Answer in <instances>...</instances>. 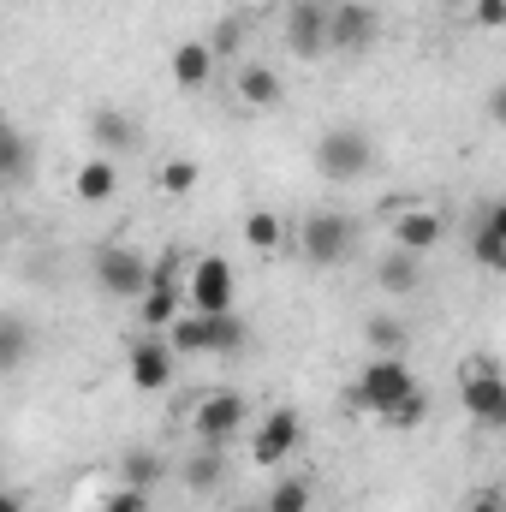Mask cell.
<instances>
[{
  "mask_svg": "<svg viewBox=\"0 0 506 512\" xmlns=\"http://www.w3.org/2000/svg\"><path fill=\"white\" fill-rule=\"evenodd\" d=\"M96 512H149V489H131V483H120V489H114V495H108Z\"/></svg>",
  "mask_w": 506,
  "mask_h": 512,
  "instance_id": "83f0119b",
  "label": "cell"
},
{
  "mask_svg": "<svg viewBox=\"0 0 506 512\" xmlns=\"http://www.w3.org/2000/svg\"><path fill=\"white\" fill-rule=\"evenodd\" d=\"M245 423H251V405H245V393H233V387H215V393H203V399L191 405V435H197L203 447L239 441Z\"/></svg>",
  "mask_w": 506,
  "mask_h": 512,
  "instance_id": "8992f818",
  "label": "cell"
},
{
  "mask_svg": "<svg viewBox=\"0 0 506 512\" xmlns=\"http://www.w3.org/2000/svg\"><path fill=\"white\" fill-rule=\"evenodd\" d=\"M376 167V137L364 126H328L316 137V173L328 185H352Z\"/></svg>",
  "mask_w": 506,
  "mask_h": 512,
  "instance_id": "7a4b0ae2",
  "label": "cell"
},
{
  "mask_svg": "<svg viewBox=\"0 0 506 512\" xmlns=\"http://www.w3.org/2000/svg\"><path fill=\"white\" fill-rule=\"evenodd\" d=\"M471 18L483 30H506V0H471Z\"/></svg>",
  "mask_w": 506,
  "mask_h": 512,
  "instance_id": "f1b7e54d",
  "label": "cell"
},
{
  "mask_svg": "<svg viewBox=\"0 0 506 512\" xmlns=\"http://www.w3.org/2000/svg\"><path fill=\"white\" fill-rule=\"evenodd\" d=\"M90 137H96V155H126V149L143 143V131H137V120L126 108H96L90 114Z\"/></svg>",
  "mask_w": 506,
  "mask_h": 512,
  "instance_id": "5bb4252c",
  "label": "cell"
},
{
  "mask_svg": "<svg viewBox=\"0 0 506 512\" xmlns=\"http://www.w3.org/2000/svg\"><path fill=\"white\" fill-rule=\"evenodd\" d=\"M262 507L268 512H310V483H304V477H280Z\"/></svg>",
  "mask_w": 506,
  "mask_h": 512,
  "instance_id": "cb8c5ba5",
  "label": "cell"
},
{
  "mask_svg": "<svg viewBox=\"0 0 506 512\" xmlns=\"http://www.w3.org/2000/svg\"><path fill=\"white\" fill-rule=\"evenodd\" d=\"M286 48L298 60H322L328 54V6L322 0H298L286 12Z\"/></svg>",
  "mask_w": 506,
  "mask_h": 512,
  "instance_id": "8fae6325",
  "label": "cell"
},
{
  "mask_svg": "<svg viewBox=\"0 0 506 512\" xmlns=\"http://www.w3.org/2000/svg\"><path fill=\"white\" fill-rule=\"evenodd\" d=\"M173 364H179V352H173L167 340H137V346H131V358H126L131 387H143V393L173 387Z\"/></svg>",
  "mask_w": 506,
  "mask_h": 512,
  "instance_id": "7c38bea8",
  "label": "cell"
},
{
  "mask_svg": "<svg viewBox=\"0 0 506 512\" xmlns=\"http://www.w3.org/2000/svg\"><path fill=\"white\" fill-rule=\"evenodd\" d=\"M471 256H477V268H489V274H506V239H495V233L471 227Z\"/></svg>",
  "mask_w": 506,
  "mask_h": 512,
  "instance_id": "d4e9b609",
  "label": "cell"
},
{
  "mask_svg": "<svg viewBox=\"0 0 506 512\" xmlns=\"http://www.w3.org/2000/svg\"><path fill=\"white\" fill-rule=\"evenodd\" d=\"M120 471H126L131 489H155V483H161V459H155V453H126Z\"/></svg>",
  "mask_w": 506,
  "mask_h": 512,
  "instance_id": "4316f807",
  "label": "cell"
},
{
  "mask_svg": "<svg viewBox=\"0 0 506 512\" xmlns=\"http://www.w3.org/2000/svg\"><path fill=\"white\" fill-rule=\"evenodd\" d=\"M221 477H227V459H221V447H191V459H185V489L191 495H215L221 489Z\"/></svg>",
  "mask_w": 506,
  "mask_h": 512,
  "instance_id": "d6986e66",
  "label": "cell"
},
{
  "mask_svg": "<svg viewBox=\"0 0 506 512\" xmlns=\"http://www.w3.org/2000/svg\"><path fill=\"white\" fill-rule=\"evenodd\" d=\"M72 191H78L84 203H108V197L120 191V167H114V155H90V161L72 173Z\"/></svg>",
  "mask_w": 506,
  "mask_h": 512,
  "instance_id": "ac0fdd59",
  "label": "cell"
},
{
  "mask_svg": "<svg viewBox=\"0 0 506 512\" xmlns=\"http://www.w3.org/2000/svg\"><path fill=\"white\" fill-rule=\"evenodd\" d=\"M233 512H268V507H233Z\"/></svg>",
  "mask_w": 506,
  "mask_h": 512,
  "instance_id": "e575fe53",
  "label": "cell"
},
{
  "mask_svg": "<svg viewBox=\"0 0 506 512\" xmlns=\"http://www.w3.org/2000/svg\"><path fill=\"white\" fill-rule=\"evenodd\" d=\"M352 405L381 417V423H393V429H411L429 411V399H423L417 376L405 370V358H381V352L364 364V376L352 382Z\"/></svg>",
  "mask_w": 506,
  "mask_h": 512,
  "instance_id": "6da1fadb",
  "label": "cell"
},
{
  "mask_svg": "<svg viewBox=\"0 0 506 512\" xmlns=\"http://www.w3.org/2000/svg\"><path fill=\"white\" fill-rule=\"evenodd\" d=\"M393 245H399V251L429 256L435 245H441V215H435L429 203H405V209L393 215Z\"/></svg>",
  "mask_w": 506,
  "mask_h": 512,
  "instance_id": "4fadbf2b",
  "label": "cell"
},
{
  "mask_svg": "<svg viewBox=\"0 0 506 512\" xmlns=\"http://www.w3.org/2000/svg\"><path fill=\"white\" fill-rule=\"evenodd\" d=\"M161 191H167V197H185V191H197V161H185V155L161 161Z\"/></svg>",
  "mask_w": 506,
  "mask_h": 512,
  "instance_id": "484cf974",
  "label": "cell"
},
{
  "mask_svg": "<svg viewBox=\"0 0 506 512\" xmlns=\"http://www.w3.org/2000/svg\"><path fill=\"white\" fill-rule=\"evenodd\" d=\"M24 358H30V328L18 310H6L0 316V370H24Z\"/></svg>",
  "mask_w": 506,
  "mask_h": 512,
  "instance_id": "44dd1931",
  "label": "cell"
},
{
  "mask_svg": "<svg viewBox=\"0 0 506 512\" xmlns=\"http://www.w3.org/2000/svg\"><path fill=\"white\" fill-rule=\"evenodd\" d=\"M239 102L245 108H280L286 102V78L274 72V66H239Z\"/></svg>",
  "mask_w": 506,
  "mask_h": 512,
  "instance_id": "e0dca14e",
  "label": "cell"
},
{
  "mask_svg": "<svg viewBox=\"0 0 506 512\" xmlns=\"http://www.w3.org/2000/svg\"><path fill=\"white\" fill-rule=\"evenodd\" d=\"M215 66H221V54H215L209 42H179V48H173V84H179V90H203V84L215 78Z\"/></svg>",
  "mask_w": 506,
  "mask_h": 512,
  "instance_id": "2e32d148",
  "label": "cell"
},
{
  "mask_svg": "<svg viewBox=\"0 0 506 512\" xmlns=\"http://www.w3.org/2000/svg\"><path fill=\"white\" fill-rule=\"evenodd\" d=\"M465 512H506V495H501V489H471Z\"/></svg>",
  "mask_w": 506,
  "mask_h": 512,
  "instance_id": "4dcf8cb0",
  "label": "cell"
},
{
  "mask_svg": "<svg viewBox=\"0 0 506 512\" xmlns=\"http://www.w3.org/2000/svg\"><path fill=\"white\" fill-rule=\"evenodd\" d=\"M90 274H96V286L108 292V298H120V304H143V292L155 286V262L143 251H131V245H102L96 262H90Z\"/></svg>",
  "mask_w": 506,
  "mask_h": 512,
  "instance_id": "277c9868",
  "label": "cell"
},
{
  "mask_svg": "<svg viewBox=\"0 0 506 512\" xmlns=\"http://www.w3.org/2000/svg\"><path fill=\"white\" fill-rule=\"evenodd\" d=\"M173 274H179V251H167L155 262V286L143 292V328H173L179 316H185V286H173Z\"/></svg>",
  "mask_w": 506,
  "mask_h": 512,
  "instance_id": "30bf717a",
  "label": "cell"
},
{
  "mask_svg": "<svg viewBox=\"0 0 506 512\" xmlns=\"http://www.w3.org/2000/svg\"><path fill=\"white\" fill-rule=\"evenodd\" d=\"M459 405H465L471 423L506 429V376L489 358H465V364H459Z\"/></svg>",
  "mask_w": 506,
  "mask_h": 512,
  "instance_id": "5b68a950",
  "label": "cell"
},
{
  "mask_svg": "<svg viewBox=\"0 0 506 512\" xmlns=\"http://www.w3.org/2000/svg\"><path fill=\"white\" fill-rule=\"evenodd\" d=\"M30 167H36L30 137H24L18 126H6V137H0V173H6V185H24V179H30Z\"/></svg>",
  "mask_w": 506,
  "mask_h": 512,
  "instance_id": "ffe728a7",
  "label": "cell"
},
{
  "mask_svg": "<svg viewBox=\"0 0 506 512\" xmlns=\"http://www.w3.org/2000/svg\"><path fill=\"white\" fill-rule=\"evenodd\" d=\"M381 36V12L370 0H328V54H364Z\"/></svg>",
  "mask_w": 506,
  "mask_h": 512,
  "instance_id": "ba28073f",
  "label": "cell"
},
{
  "mask_svg": "<svg viewBox=\"0 0 506 512\" xmlns=\"http://www.w3.org/2000/svg\"><path fill=\"white\" fill-rule=\"evenodd\" d=\"M298 447H304V417H298L292 405H274V411L256 423V435H251V459L262 465V471L286 465Z\"/></svg>",
  "mask_w": 506,
  "mask_h": 512,
  "instance_id": "9c48e42d",
  "label": "cell"
},
{
  "mask_svg": "<svg viewBox=\"0 0 506 512\" xmlns=\"http://www.w3.org/2000/svg\"><path fill=\"white\" fill-rule=\"evenodd\" d=\"M364 334H370V346H376L381 358H399V352H405V322H399V316H370Z\"/></svg>",
  "mask_w": 506,
  "mask_h": 512,
  "instance_id": "603a6c76",
  "label": "cell"
},
{
  "mask_svg": "<svg viewBox=\"0 0 506 512\" xmlns=\"http://www.w3.org/2000/svg\"><path fill=\"white\" fill-rule=\"evenodd\" d=\"M245 245H251V251H280V245H286V221H280V215H274V209H251V215H245Z\"/></svg>",
  "mask_w": 506,
  "mask_h": 512,
  "instance_id": "7402d4cb",
  "label": "cell"
},
{
  "mask_svg": "<svg viewBox=\"0 0 506 512\" xmlns=\"http://www.w3.org/2000/svg\"><path fill=\"white\" fill-rule=\"evenodd\" d=\"M298 256H304L310 268H346V262L358 256V227H352V215L316 209V215L298 227Z\"/></svg>",
  "mask_w": 506,
  "mask_h": 512,
  "instance_id": "3957f363",
  "label": "cell"
},
{
  "mask_svg": "<svg viewBox=\"0 0 506 512\" xmlns=\"http://www.w3.org/2000/svg\"><path fill=\"white\" fill-rule=\"evenodd\" d=\"M239 42H245V24H239V18H227V24H221V36H215L209 48H215V54H233Z\"/></svg>",
  "mask_w": 506,
  "mask_h": 512,
  "instance_id": "1f68e13d",
  "label": "cell"
},
{
  "mask_svg": "<svg viewBox=\"0 0 506 512\" xmlns=\"http://www.w3.org/2000/svg\"><path fill=\"white\" fill-rule=\"evenodd\" d=\"M471 227H483V233H495V239H506V197H495V203H483V215H477Z\"/></svg>",
  "mask_w": 506,
  "mask_h": 512,
  "instance_id": "f546056e",
  "label": "cell"
},
{
  "mask_svg": "<svg viewBox=\"0 0 506 512\" xmlns=\"http://www.w3.org/2000/svg\"><path fill=\"white\" fill-rule=\"evenodd\" d=\"M239 304V274L227 256H197L191 262V280H185V310H203V316H227Z\"/></svg>",
  "mask_w": 506,
  "mask_h": 512,
  "instance_id": "52a82bcc",
  "label": "cell"
},
{
  "mask_svg": "<svg viewBox=\"0 0 506 512\" xmlns=\"http://www.w3.org/2000/svg\"><path fill=\"white\" fill-rule=\"evenodd\" d=\"M483 108H489V120H495V126H506V84L489 90V102H483Z\"/></svg>",
  "mask_w": 506,
  "mask_h": 512,
  "instance_id": "d6a6232c",
  "label": "cell"
},
{
  "mask_svg": "<svg viewBox=\"0 0 506 512\" xmlns=\"http://www.w3.org/2000/svg\"><path fill=\"white\" fill-rule=\"evenodd\" d=\"M0 512H24V489H6V501H0Z\"/></svg>",
  "mask_w": 506,
  "mask_h": 512,
  "instance_id": "836d02e7",
  "label": "cell"
},
{
  "mask_svg": "<svg viewBox=\"0 0 506 512\" xmlns=\"http://www.w3.org/2000/svg\"><path fill=\"white\" fill-rule=\"evenodd\" d=\"M376 286L387 292V298H411V292H423V256L393 245V251L376 262Z\"/></svg>",
  "mask_w": 506,
  "mask_h": 512,
  "instance_id": "9a60e30c",
  "label": "cell"
}]
</instances>
